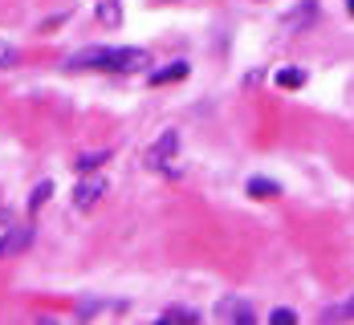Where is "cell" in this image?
Wrapping results in <instances>:
<instances>
[{
    "mask_svg": "<svg viewBox=\"0 0 354 325\" xmlns=\"http://www.w3.org/2000/svg\"><path fill=\"white\" fill-rule=\"evenodd\" d=\"M147 66H151L147 49H102V45H94V49H82V53L66 57V70H118V73H142Z\"/></svg>",
    "mask_w": 354,
    "mask_h": 325,
    "instance_id": "1",
    "label": "cell"
},
{
    "mask_svg": "<svg viewBox=\"0 0 354 325\" xmlns=\"http://www.w3.org/2000/svg\"><path fill=\"white\" fill-rule=\"evenodd\" d=\"M176 155H179V130H163L155 143L142 150V163H147V167H159V171H176V167H171Z\"/></svg>",
    "mask_w": 354,
    "mask_h": 325,
    "instance_id": "2",
    "label": "cell"
},
{
    "mask_svg": "<svg viewBox=\"0 0 354 325\" xmlns=\"http://www.w3.org/2000/svg\"><path fill=\"white\" fill-rule=\"evenodd\" d=\"M106 191H110V183H106V179H98V175L90 171L86 179L73 187V204H77L82 212H90V208H98V204H102V195H106Z\"/></svg>",
    "mask_w": 354,
    "mask_h": 325,
    "instance_id": "3",
    "label": "cell"
},
{
    "mask_svg": "<svg viewBox=\"0 0 354 325\" xmlns=\"http://www.w3.org/2000/svg\"><path fill=\"white\" fill-rule=\"evenodd\" d=\"M220 317H224V322H257V313H252V305H245V301H241V297H224V301H220Z\"/></svg>",
    "mask_w": 354,
    "mask_h": 325,
    "instance_id": "4",
    "label": "cell"
},
{
    "mask_svg": "<svg viewBox=\"0 0 354 325\" xmlns=\"http://www.w3.org/2000/svg\"><path fill=\"white\" fill-rule=\"evenodd\" d=\"M187 77V61H167L163 70L151 73V86H167V81H183Z\"/></svg>",
    "mask_w": 354,
    "mask_h": 325,
    "instance_id": "5",
    "label": "cell"
},
{
    "mask_svg": "<svg viewBox=\"0 0 354 325\" xmlns=\"http://www.w3.org/2000/svg\"><path fill=\"white\" fill-rule=\"evenodd\" d=\"M277 86H281V90H301V86H306V70H297V66L277 70Z\"/></svg>",
    "mask_w": 354,
    "mask_h": 325,
    "instance_id": "6",
    "label": "cell"
},
{
    "mask_svg": "<svg viewBox=\"0 0 354 325\" xmlns=\"http://www.w3.org/2000/svg\"><path fill=\"white\" fill-rule=\"evenodd\" d=\"M163 322H167V325H176V322L196 325V322H200V313H196V309H183V305H176V309H167V313H163Z\"/></svg>",
    "mask_w": 354,
    "mask_h": 325,
    "instance_id": "7",
    "label": "cell"
},
{
    "mask_svg": "<svg viewBox=\"0 0 354 325\" xmlns=\"http://www.w3.org/2000/svg\"><path fill=\"white\" fill-rule=\"evenodd\" d=\"M281 187L273 179H248V195H257V199H269V195H277Z\"/></svg>",
    "mask_w": 354,
    "mask_h": 325,
    "instance_id": "8",
    "label": "cell"
},
{
    "mask_svg": "<svg viewBox=\"0 0 354 325\" xmlns=\"http://www.w3.org/2000/svg\"><path fill=\"white\" fill-rule=\"evenodd\" d=\"M110 159V150H94V155H82V159H77V171H82V175H90V171H98V163H106Z\"/></svg>",
    "mask_w": 354,
    "mask_h": 325,
    "instance_id": "9",
    "label": "cell"
},
{
    "mask_svg": "<svg viewBox=\"0 0 354 325\" xmlns=\"http://www.w3.org/2000/svg\"><path fill=\"white\" fill-rule=\"evenodd\" d=\"M98 21H102V25H118V21H122V8H118L114 0L98 4Z\"/></svg>",
    "mask_w": 354,
    "mask_h": 325,
    "instance_id": "10",
    "label": "cell"
},
{
    "mask_svg": "<svg viewBox=\"0 0 354 325\" xmlns=\"http://www.w3.org/2000/svg\"><path fill=\"white\" fill-rule=\"evenodd\" d=\"M49 195H53V183H49V179L37 183V187H33V199H29V212H37V208H41V204L49 199Z\"/></svg>",
    "mask_w": 354,
    "mask_h": 325,
    "instance_id": "11",
    "label": "cell"
},
{
    "mask_svg": "<svg viewBox=\"0 0 354 325\" xmlns=\"http://www.w3.org/2000/svg\"><path fill=\"white\" fill-rule=\"evenodd\" d=\"M342 317H354V297L342 301V305H334V309H326V322H342Z\"/></svg>",
    "mask_w": 354,
    "mask_h": 325,
    "instance_id": "12",
    "label": "cell"
},
{
    "mask_svg": "<svg viewBox=\"0 0 354 325\" xmlns=\"http://www.w3.org/2000/svg\"><path fill=\"white\" fill-rule=\"evenodd\" d=\"M12 61H17V49L0 37V70H4V66H12Z\"/></svg>",
    "mask_w": 354,
    "mask_h": 325,
    "instance_id": "13",
    "label": "cell"
},
{
    "mask_svg": "<svg viewBox=\"0 0 354 325\" xmlns=\"http://www.w3.org/2000/svg\"><path fill=\"white\" fill-rule=\"evenodd\" d=\"M269 322H281V325H297V313H293V309H273V313H269Z\"/></svg>",
    "mask_w": 354,
    "mask_h": 325,
    "instance_id": "14",
    "label": "cell"
},
{
    "mask_svg": "<svg viewBox=\"0 0 354 325\" xmlns=\"http://www.w3.org/2000/svg\"><path fill=\"white\" fill-rule=\"evenodd\" d=\"M346 8H351V17H354V0H346Z\"/></svg>",
    "mask_w": 354,
    "mask_h": 325,
    "instance_id": "15",
    "label": "cell"
}]
</instances>
